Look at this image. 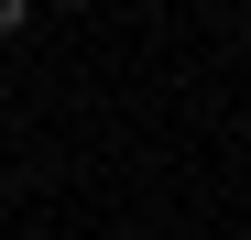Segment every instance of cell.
<instances>
[{
	"label": "cell",
	"mask_w": 251,
	"mask_h": 240,
	"mask_svg": "<svg viewBox=\"0 0 251 240\" xmlns=\"http://www.w3.org/2000/svg\"><path fill=\"white\" fill-rule=\"evenodd\" d=\"M33 33V0H0V44H22Z\"/></svg>",
	"instance_id": "cell-1"
},
{
	"label": "cell",
	"mask_w": 251,
	"mask_h": 240,
	"mask_svg": "<svg viewBox=\"0 0 251 240\" xmlns=\"http://www.w3.org/2000/svg\"><path fill=\"white\" fill-rule=\"evenodd\" d=\"M55 11H99V0H55Z\"/></svg>",
	"instance_id": "cell-2"
},
{
	"label": "cell",
	"mask_w": 251,
	"mask_h": 240,
	"mask_svg": "<svg viewBox=\"0 0 251 240\" xmlns=\"http://www.w3.org/2000/svg\"><path fill=\"white\" fill-rule=\"evenodd\" d=\"M240 153H251V120H240Z\"/></svg>",
	"instance_id": "cell-3"
}]
</instances>
